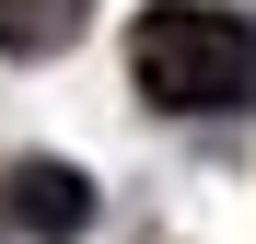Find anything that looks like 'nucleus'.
<instances>
[{
	"label": "nucleus",
	"instance_id": "nucleus-1",
	"mask_svg": "<svg viewBox=\"0 0 256 244\" xmlns=\"http://www.w3.org/2000/svg\"><path fill=\"white\" fill-rule=\"evenodd\" d=\"M128 81L163 116H233V105H256V23L210 12V0H152L128 23Z\"/></svg>",
	"mask_w": 256,
	"mask_h": 244
},
{
	"label": "nucleus",
	"instance_id": "nucleus-2",
	"mask_svg": "<svg viewBox=\"0 0 256 244\" xmlns=\"http://www.w3.org/2000/svg\"><path fill=\"white\" fill-rule=\"evenodd\" d=\"M12 221L47 233V244H70V233H94V186H82L70 163H12Z\"/></svg>",
	"mask_w": 256,
	"mask_h": 244
},
{
	"label": "nucleus",
	"instance_id": "nucleus-3",
	"mask_svg": "<svg viewBox=\"0 0 256 244\" xmlns=\"http://www.w3.org/2000/svg\"><path fill=\"white\" fill-rule=\"evenodd\" d=\"M82 23H94V0H0V58H58L82 47Z\"/></svg>",
	"mask_w": 256,
	"mask_h": 244
}]
</instances>
